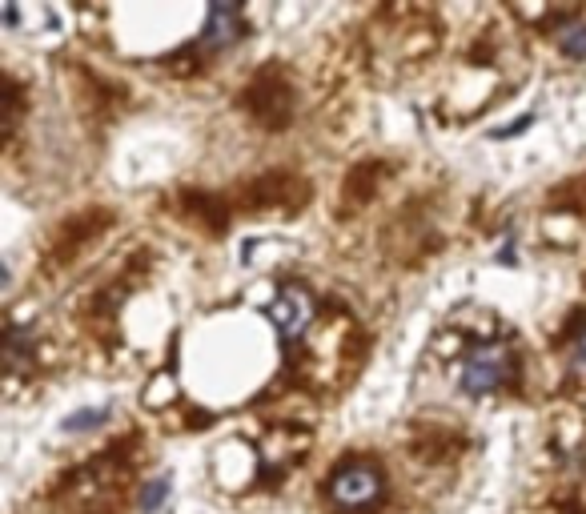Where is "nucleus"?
<instances>
[{"label": "nucleus", "instance_id": "7ed1b4c3", "mask_svg": "<svg viewBox=\"0 0 586 514\" xmlns=\"http://www.w3.org/2000/svg\"><path fill=\"white\" fill-rule=\"evenodd\" d=\"M273 322L289 342H298L314 322V298L302 286H285L281 298L273 302Z\"/></svg>", "mask_w": 586, "mask_h": 514}, {"label": "nucleus", "instance_id": "423d86ee", "mask_svg": "<svg viewBox=\"0 0 586 514\" xmlns=\"http://www.w3.org/2000/svg\"><path fill=\"white\" fill-rule=\"evenodd\" d=\"M570 374L586 382V326L574 334V346H570Z\"/></svg>", "mask_w": 586, "mask_h": 514}, {"label": "nucleus", "instance_id": "0eeeda50", "mask_svg": "<svg viewBox=\"0 0 586 514\" xmlns=\"http://www.w3.org/2000/svg\"><path fill=\"white\" fill-rule=\"evenodd\" d=\"M157 498H165V482H157V486H149V494H145V506H153Z\"/></svg>", "mask_w": 586, "mask_h": 514}, {"label": "nucleus", "instance_id": "f257e3e1", "mask_svg": "<svg viewBox=\"0 0 586 514\" xmlns=\"http://www.w3.org/2000/svg\"><path fill=\"white\" fill-rule=\"evenodd\" d=\"M330 498L342 510H366L382 498V470L374 462H346L330 474Z\"/></svg>", "mask_w": 586, "mask_h": 514}, {"label": "nucleus", "instance_id": "39448f33", "mask_svg": "<svg viewBox=\"0 0 586 514\" xmlns=\"http://www.w3.org/2000/svg\"><path fill=\"white\" fill-rule=\"evenodd\" d=\"M554 37H558V45H562L566 57L586 61V21H562Z\"/></svg>", "mask_w": 586, "mask_h": 514}, {"label": "nucleus", "instance_id": "f03ea898", "mask_svg": "<svg viewBox=\"0 0 586 514\" xmlns=\"http://www.w3.org/2000/svg\"><path fill=\"white\" fill-rule=\"evenodd\" d=\"M514 374V358L502 346H482L466 358L462 366V390L466 394H490L498 386H506V378Z\"/></svg>", "mask_w": 586, "mask_h": 514}, {"label": "nucleus", "instance_id": "20e7f679", "mask_svg": "<svg viewBox=\"0 0 586 514\" xmlns=\"http://www.w3.org/2000/svg\"><path fill=\"white\" fill-rule=\"evenodd\" d=\"M205 45H229L241 33V13L237 9H209V29H205Z\"/></svg>", "mask_w": 586, "mask_h": 514}]
</instances>
